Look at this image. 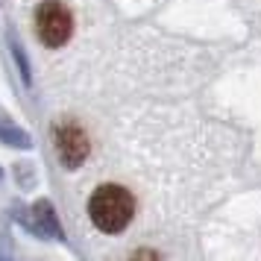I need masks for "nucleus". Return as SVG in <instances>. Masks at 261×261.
<instances>
[{
	"label": "nucleus",
	"instance_id": "39448f33",
	"mask_svg": "<svg viewBox=\"0 0 261 261\" xmlns=\"http://www.w3.org/2000/svg\"><path fill=\"white\" fill-rule=\"evenodd\" d=\"M0 141L3 144H9V147H30V135H27L24 129H18V126H15V123H6V120H3V123H0Z\"/></svg>",
	"mask_w": 261,
	"mask_h": 261
},
{
	"label": "nucleus",
	"instance_id": "f257e3e1",
	"mask_svg": "<svg viewBox=\"0 0 261 261\" xmlns=\"http://www.w3.org/2000/svg\"><path fill=\"white\" fill-rule=\"evenodd\" d=\"M132 214H135V200L126 188L120 185H100L88 200V217L94 226L106 235H118L129 226Z\"/></svg>",
	"mask_w": 261,
	"mask_h": 261
},
{
	"label": "nucleus",
	"instance_id": "20e7f679",
	"mask_svg": "<svg viewBox=\"0 0 261 261\" xmlns=\"http://www.w3.org/2000/svg\"><path fill=\"white\" fill-rule=\"evenodd\" d=\"M33 217H30V229L41 238H62V229H59V220H56V214H53V205L50 202H36L33 205Z\"/></svg>",
	"mask_w": 261,
	"mask_h": 261
},
{
	"label": "nucleus",
	"instance_id": "7ed1b4c3",
	"mask_svg": "<svg viewBox=\"0 0 261 261\" xmlns=\"http://www.w3.org/2000/svg\"><path fill=\"white\" fill-rule=\"evenodd\" d=\"M56 153L65 167H80L88 155V138L76 123H62L56 126Z\"/></svg>",
	"mask_w": 261,
	"mask_h": 261
},
{
	"label": "nucleus",
	"instance_id": "f03ea898",
	"mask_svg": "<svg viewBox=\"0 0 261 261\" xmlns=\"http://www.w3.org/2000/svg\"><path fill=\"white\" fill-rule=\"evenodd\" d=\"M36 30L41 44L47 47H62L73 33V18L68 6H62L59 0H47L36 9Z\"/></svg>",
	"mask_w": 261,
	"mask_h": 261
}]
</instances>
